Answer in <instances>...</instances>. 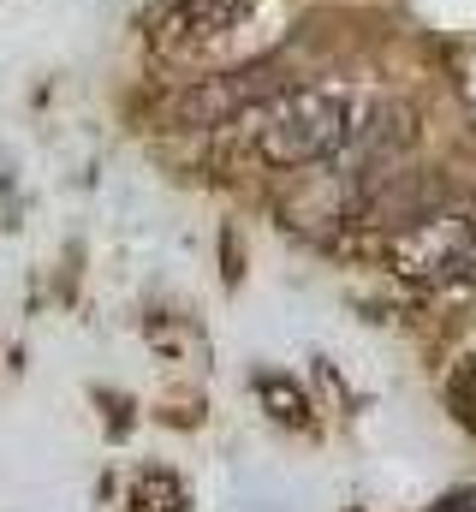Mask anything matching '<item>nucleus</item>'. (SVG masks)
Returning a JSON list of instances; mask_svg holds the SVG:
<instances>
[{
  "label": "nucleus",
  "instance_id": "obj_1",
  "mask_svg": "<svg viewBox=\"0 0 476 512\" xmlns=\"http://www.w3.org/2000/svg\"><path fill=\"white\" fill-rule=\"evenodd\" d=\"M250 126V149L274 167H316V161H334L352 137V108L328 90H286V96H268L244 114Z\"/></svg>",
  "mask_w": 476,
  "mask_h": 512
},
{
  "label": "nucleus",
  "instance_id": "obj_2",
  "mask_svg": "<svg viewBox=\"0 0 476 512\" xmlns=\"http://www.w3.org/2000/svg\"><path fill=\"white\" fill-rule=\"evenodd\" d=\"M387 262L399 280L423 286V292H441V286H459L476 274V221L459 209H429L423 221H405L387 245Z\"/></svg>",
  "mask_w": 476,
  "mask_h": 512
},
{
  "label": "nucleus",
  "instance_id": "obj_3",
  "mask_svg": "<svg viewBox=\"0 0 476 512\" xmlns=\"http://www.w3.org/2000/svg\"><path fill=\"white\" fill-rule=\"evenodd\" d=\"M268 78L262 72H233V78H215V84H203V90H191L185 102H179V120L185 126H233L244 120L256 102H268Z\"/></svg>",
  "mask_w": 476,
  "mask_h": 512
},
{
  "label": "nucleus",
  "instance_id": "obj_4",
  "mask_svg": "<svg viewBox=\"0 0 476 512\" xmlns=\"http://www.w3.org/2000/svg\"><path fill=\"white\" fill-rule=\"evenodd\" d=\"M250 6H256V0H173L167 18H161V36L179 42V48L209 42V36H227Z\"/></svg>",
  "mask_w": 476,
  "mask_h": 512
},
{
  "label": "nucleus",
  "instance_id": "obj_5",
  "mask_svg": "<svg viewBox=\"0 0 476 512\" xmlns=\"http://www.w3.org/2000/svg\"><path fill=\"white\" fill-rule=\"evenodd\" d=\"M131 512H185V483L173 471H143L131 489Z\"/></svg>",
  "mask_w": 476,
  "mask_h": 512
},
{
  "label": "nucleus",
  "instance_id": "obj_6",
  "mask_svg": "<svg viewBox=\"0 0 476 512\" xmlns=\"http://www.w3.org/2000/svg\"><path fill=\"white\" fill-rule=\"evenodd\" d=\"M447 399H453V417L465 423L476 435V358H465L459 370H453V382H447Z\"/></svg>",
  "mask_w": 476,
  "mask_h": 512
},
{
  "label": "nucleus",
  "instance_id": "obj_7",
  "mask_svg": "<svg viewBox=\"0 0 476 512\" xmlns=\"http://www.w3.org/2000/svg\"><path fill=\"white\" fill-rule=\"evenodd\" d=\"M256 387H262V393H274V405H280L274 417H286V423H304V411H310V405H304V393H298L292 382H280V376H262Z\"/></svg>",
  "mask_w": 476,
  "mask_h": 512
},
{
  "label": "nucleus",
  "instance_id": "obj_8",
  "mask_svg": "<svg viewBox=\"0 0 476 512\" xmlns=\"http://www.w3.org/2000/svg\"><path fill=\"white\" fill-rule=\"evenodd\" d=\"M435 512H476V489H459V495H447Z\"/></svg>",
  "mask_w": 476,
  "mask_h": 512
}]
</instances>
